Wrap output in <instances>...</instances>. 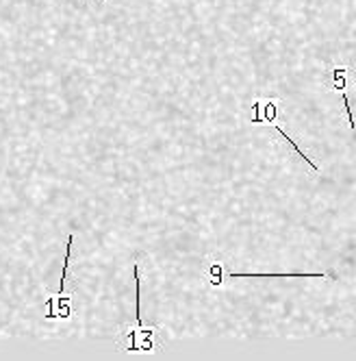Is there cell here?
<instances>
[{"instance_id":"5","label":"cell","mask_w":356,"mask_h":361,"mask_svg":"<svg viewBox=\"0 0 356 361\" xmlns=\"http://www.w3.org/2000/svg\"><path fill=\"white\" fill-rule=\"evenodd\" d=\"M343 107H345V113H347V122H350L352 131H356V124H354V115H352V107H350V103H347V96H345V94H343Z\"/></svg>"},{"instance_id":"3","label":"cell","mask_w":356,"mask_h":361,"mask_svg":"<svg viewBox=\"0 0 356 361\" xmlns=\"http://www.w3.org/2000/svg\"><path fill=\"white\" fill-rule=\"evenodd\" d=\"M328 272H228L230 279H324Z\"/></svg>"},{"instance_id":"1","label":"cell","mask_w":356,"mask_h":361,"mask_svg":"<svg viewBox=\"0 0 356 361\" xmlns=\"http://www.w3.org/2000/svg\"><path fill=\"white\" fill-rule=\"evenodd\" d=\"M135 272V324L130 327L124 335L120 337L118 348L124 352H155L159 348V337H157V329L155 327H146L141 320V309H139V265L133 268Z\"/></svg>"},{"instance_id":"6","label":"cell","mask_w":356,"mask_h":361,"mask_svg":"<svg viewBox=\"0 0 356 361\" xmlns=\"http://www.w3.org/2000/svg\"><path fill=\"white\" fill-rule=\"evenodd\" d=\"M274 118H276V105L274 103H267L265 105V120L267 122H274Z\"/></svg>"},{"instance_id":"2","label":"cell","mask_w":356,"mask_h":361,"mask_svg":"<svg viewBox=\"0 0 356 361\" xmlns=\"http://www.w3.org/2000/svg\"><path fill=\"white\" fill-rule=\"evenodd\" d=\"M72 246H74V235L68 237V246H65V261H63V274L59 290L55 296H50L46 300V318L48 320H70L72 315V294H68V277H70V261H72Z\"/></svg>"},{"instance_id":"4","label":"cell","mask_w":356,"mask_h":361,"mask_svg":"<svg viewBox=\"0 0 356 361\" xmlns=\"http://www.w3.org/2000/svg\"><path fill=\"white\" fill-rule=\"evenodd\" d=\"M274 128H276V133H280L282 137H285V140L289 142V146H291V148L295 150V153H297V155H300V157L304 159V161H307V163H309V168H311V170H319V168H317V165H315V163H313V161H311V159H309V155H304V150H300V146H297V144H295V142L291 140V137H289V133H285V131H282V128H280V126H274Z\"/></svg>"}]
</instances>
